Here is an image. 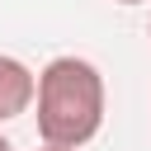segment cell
<instances>
[{"label":"cell","instance_id":"6da1fadb","mask_svg":"<svg viewBox=\"0 0 151 151\" xmlns=\"http://www.w3.org/2000/svg\"><path fill=\"white\" fill-rule=\"evenodd\" d=\"M104 127V76L85 57H52L38 76V137L42 146L80 151Z\"/></svg>","mask_w":151,"mask_h":151},{"label":"cell","instance_id":"7a4b0ae2","mask_svg":"<svg viewBox=\"0 0 151 151\" xmlns=\"http://www.w3.org/2000/svg\"><path fill=\"white\" fill-rule=\"evenodd\" d=\"M33 99H38V76H33L19 57H5V52H0V123L28 113Z\"/></svg>","mask_w":151,"mask_h":151},{"label":"cell","instance_id":"3957f363","mask_svg":"<svg viewBox=\"0 0 151 151\" xmlns=\"http://www.w3.org/2000/svg\"><path fill=\"white\" fill-rule=\"evenodd\" d=\"M0 151H14V146H9V142H5V137H0Z\"/></svg>","mask_w":151,"mask_h":151},{"label":"cell","instance_id":"277c9868","mask_svg":"<svg viewBox=\"0 0 151 151\" xmlns=\"http://www.w3.org/2000/svg\"><path fill=\"white\" fill-rule=\"evenodd\" d=\"M42 151H66V146H42Z\"/></svg>","mask_w":151,"mask_h":151},{"label":"cell","instance_id":"5b68a950","mask_svg":"<svg viewBox=\"0 0 151 151\" xmlns=\"http://www.w3.org/2000/svg\"><path fill=\"white\" fill-rule=\"evenodd\" d=\"M118 5H142V0H118Z\"/></svg>","mask_w":151,"mask_h":151}]
</instances>
